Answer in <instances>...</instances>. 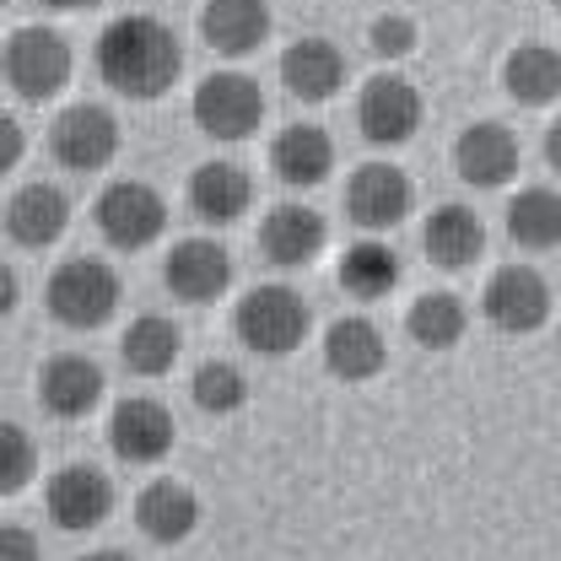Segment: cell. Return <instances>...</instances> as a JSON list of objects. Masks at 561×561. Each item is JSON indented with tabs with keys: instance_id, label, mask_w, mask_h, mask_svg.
I'll return each instance as SVG.
<instances>
[{
	"instance_id": "obj_1",
	"label": "cell",
	"mask_w": 561,
	"mask_h": 561,
	"mask_svg": "<svg viewBox=\"0 0 561 561\" xmlns=\"http://www.w3.org/2000/svg\"><path fill=\"white\" fill-rule=\"evenodd\" d=\"M184 70V49L173 38L168 22L157 16H119L103 27L98 38V76L119 92V98H136V103H157Z\"/></svg>"
},
{
	"instance_id": "obj_2",
	"label": "cell",
	"mask_w": 561,
	"mask_h": 561,
	"mask_svg": "<svg viewBox=\"0 0 561 561\" xmlns=\"http://www.w3.org/2000/svg\"><path fill=\"white\" fill-rule=\"evenodd\" d=\"M308 324H313V313H308V302H302L291 286H254V291L238 302V313H232L238 341L249 351H260V356L297 351L308 341Z\"/></svg>"
},
{
	"instance_id": "obj_3",
	"label": "cell",
	"mask_w": 561,
	"mask_h": 561,
	"mask_svg": "<svg viewBox=\"0 0 561 561\" xmlns=\"http://www.w3.org/2000/svg\"><path fill=\"white\" fill-rule=\"evenodd\" d=\"M125 286L114 276V265L103 260H66L55 276H49V313L66 324V330H98L114 319Z\"/></svg>"
},
{
	"instance_id": "obj_4",
	"label": "cell",
	"mask_w": 561,
	"mask_h": 561,
	"mask_svg": "<svg viewBox=\"0 0 561 561\" xmlns=\"http://www.w3.org/2000/svg\"><path fill=\"white\" fill-rule=\"evenodd\" d=\"M195 125L206 130L210 140H249L260 125H265V92L254 76L243 70H216L195 87V103H190Z\"/></svg>"
},
{
	"instance_id": "obj_5",
	"label": "cell",
	"mask_w": 561,
	"mask_h": 561,
	"mask_svg": "<svg viewBox=\"0 0 561 561\" xmlns=\"http://www.w3.org/2000/svg\"><path fill=\"white\" fill-rule=\"evenodd\" d=\"M92 216H98V232H103L114 249L140 254V249H151V243L162 238L168 201H162L151 184H140V179H119V184H108V190L98 195Z\"/></svg>"
},
{
	"instance_id": "obj_6",
	"label": "cell",
	"mask_w": 561,
	"mask_h": 561,
	"mask_svg": "<svg viewBox=\"0 0 561 561\" xmlns=\"http://www.w3.org/2000/svg\"><path fill=\"white\" fill-rule=\"evenodd\" d=\"M5 81L27 103H49L70 81V44L55 27H16L5 44Z\"/></svg>"
},
{
	"instance_id": "obj_7",
	"label": "cell",
	"mask_w": 561,
	"mask_h": 561,
	"mask_svg": "<svg viewBox=\"0 0 561 561\" xmlns=\"http://www.w3.org/2000/svg\"><path fill=\"white\" fill-rule=\"evenodd\" d=\"M481 313L502 335H535L551 319V286H546V276L535 265H507V271H496L486 280Z\"/></svg>"
},
{
	"instance_id": "obj_8",
	"label": "cell",
	"mask_w": 561,
	"mask_h": 561,
	"mask_svg": "<svg viewBox=\"0 0 561 561\" xmlns=\"http://www.w3.org/2000/svg\"><path fill=\"white\" fill-rule=\"evenodd\" d=\"M49 146H55V162L70 168V173H98L119 157V119L103 108V103H76L55 119L49 130Z\"/></svg>"
},
{
	"instance_id": "obj_9",
	"label": "cell",
	"mask_w": 561,
	"mask_h": 561,
	"mask_svg": "<svg viewBox=\"0 0 561 561\" xmlns=\"http://www.w3.org/2000/svg\"><path fill=\"white\" fill-rule=\"evenodd\" d=\"M416 206V190H411V179L400 173V168H389V162H367V168H356L346 184V216L362 227V232H389V227H400L405 216Z\"/></svg>"
},
{
	"instance_id": "obj_10",
	"label": "cell",
	"mask_w": 561,
	"mask_h": 561,
	"mask_svg": "<svg viewBox=\"0 0 561 561\" xmlns=\"http://www.w3.org/2000/svg\"><path fill=\"white\" fill-rule=\"evenodd\" d=\"M356 125L373 146H405L421 130V92L405 76H373L356 98Z\"/></svg>"
},
{
	"instance_id": "obj_11",
	"label": "cell",
	"mask_w": 561,
	"mask_h": 561,
	"mask_svg": "<svg viewBox=\"0 0 561 561\" xmlns=\"http://www.w3.org/2000/svg\"><path fill=\"white\" fill-rule=\"evenodd\" d=\"M162 286L179 302H216L232 286V254L216 238H184L162 260Z\"/></svg>"
},
{
	"instance_id": "obj_12",
	"label": "cell",
	"mask_w": 561,
	"mask_h": 561,
	"mask_svg": "<svg viewBox=\"0 0 561 561\" xmlns=\"http://www.w3.org/2000/svg\"><path fill=\"white\" fill-rule=\"evenodd\" d=\"M518 157H524L518 136L507 125H496V119H481V125H470L465 136L454 140V168H459V179L470 190H502L518 173Z\"/></svg>"
},
{
	"instance_id": "obj_13",
	"label": "cell",
	"mask_w": 561,
	"mask_h": 561,
	"mask_svg": "<svg viewBox=\"0 0 561 561\" xmlns=\"http://www.w3.org/2000/svg\"><path fill=\"white\" fill-rule=\"evenodd\" d=\"M49 518L66 529V535H87V529H98L108 513H114V486H108V476L103 470H92V465H66L55 481H49Z\"/></svg>"
},
{
	"instance_id": "obj_14",
	"label": "cell",
	"mask_w": 561,
	"mask_h": 561,
	"mask_svg": "<svg viewBox=\"0 0 561 561\" xmlns=\"http://www.w3.org/2000/svg\"><path fill=\"white\" fill-rule=\"evenodd\" d=\"M271 27H276L271 0H206V11H201V38L227 60L254 55L271 38Z\"/></svg>"
},
{
	"instance_id": "obj_15",
	"label": "cell",
	"mask_w": 561,
	"mask_h": 561,
	"mask_svg": "<svg viewBox=\"0 0 561 561\" xmlns=\"http://www.w3.org/2000/svg\"><path fill=\"white\" fill-rule=\"evenodd\" d=\"M98 400H103V367H98V362H87V356H76V351L44 362V373H38V405H44L49 416L81 421L98 411Z\"/></svg>"
},
{
	"instance_id": "obj_16",
	"label": "cell",
	"mask_w": 561,
	"mask_h": 561,
	"mask_svg": "<svg viewBox=\"0 0 561 561\" xmlns=\"http://www.w3.org/2000/svg\"><path fill=\"white\" fill-rule=\"evenodd\" d=\"M173 416L157 405V400H125L114 416H108V448L125 459V465H157L173 454Z\"/></svg>"
},
{
	"instance_id": "obj_17",
	"label": "cell",
	"mask_w": 561,
	"mask_h": 561,
	"mask_svg": "<svg viewBox=\"0 0 561 561\" xmlns=\"http://www.w3.org/2000/svg\"><path fill=\"white\" fill-rule=\"evenodd\" d=\"M324 243H330V227H324L319 210H308V206H276L265 216V227H260V249L280 271L313 265L324 254Z\"/></svg>"
},
{
	"instance_id": "obj_18",
	"label": "cell",
	"mask_w": 561,
	"mask_h": 561,
	"mask_svg": "<svg viewBox=\"0 0 561 561\" xmlns=\"http://www.w3.org/2000/svg\"><path fill=\"white\" fill-rule=\"evenodd\" d=\"M70 227V201L60 184H22L5 206V232L22 243V249H49L60 243Z\"/></svg>"
},
{
	"instance_id": "obj_19",
	"label": "cell",
	"mask_w": 561,
	"mask_h": 561,
	"mask_svg": "<svg viewBox=\"0 0 561 561\" xmlns=\"http://www.w3.org/2000/svg\"><path fill=\"white\" fill-rule=\"evenodd\" d=\"M280 87L302 103H330L346 87V55L330 38H302L280 55Z\"/></svg>"
},
{
	"instance_id": "obj_20",
	"label": "cell",
	"mask_w": 561,
	"mask_h": 561,
	"mask_svg": "<svg viewBox=\"0 0 561 561\" xmlns=\"http://www.w3.org/2000/svg\"><path fill=\"white\" fill-rule=\"evenodd\" d=\"M136 524L151 546H184L201 529V496L179 481H151L136 496Z\"/></svg>"
},
{
	"instance_id": "obj_21",
	"label": "cell",
	"mask_w": 561,
	"mask_h": 561,
	"mask_svg": "<svg viewBox=\"0 0 561 561\" xmlns=\"http://www.w3.org/2000/svg\"><path fill=\"white\" fill-rule=\"evenodd\" d=\"M389 362V346H383V330L373 319H335L324 330V367L341 378V383H367L378 378Z\"/></svg>"
},
{
	"instance_id": "obj_22",
	"label": "cell",
	"mask_w": 561,
	"mask_h": 561,
	"mask_svg": "<svg viewBox=\"0 0 561 561\" xmlns=\"http://www.w3.org/2000/svg\"><path fill=\"white\" fill-rule=\"evenodd\" d=\"M421 249H426L432 265L465 271V265H476L486 254V227H481V216L470 206H437L426 216V227H421Z\"/></svg>"
},
{
	"instance_id": "obj_23",
	"label": "cell",
	"mask_w": 561,
	"mask_h": 561,
	"mask_svg": "<svg viewBox=\"0 0 561 561\" xmlns=\"http://www.w3.org/2000/svg\"><path fill=\"white\" fill-rule=\"evenodd\" d=\"M254 206V179L238 162H201L190 173V210L210 227H232L243 210Z\"/></svg>"
},
{
	"instance_id": "obj_24",
	"label": "cell",
	"mask_w": 561,
	"mask_h": 561,
	"mask_svg": "<svg viewBox=\"0 0 561 561\" xmlns=\"http://www.w3.org/2000/svg\"><path fill=\"white\" fill-rule=\"evenodd\" d=\"M271 168L280 184L291 190H313L335 173V140L324 136L319 125H286L271 146Z\"/></svg>"
},
{
	"instance_id": "obj_25",
	"label": "cell",
	"mask_w": 561,
	"mask_h": 561,
	"mask_svg": "<svg viewBox=\"0 0 561 561\" xmlns=\"http://www.w3.org/2000/svg\"><path fill=\"white\" fill-rule=\"evenodd\" d=\"M502 87L513 103L524 108H546L561 98V55L551 44H518L507 60H502Z\"/></svg>"
},
{
	"instance_id": "obj_26",
	"label": "cell",
	"mask_w": 561,
	"mask_h": 561,
	"mask_svg": "<svg viewBox=\"0 0 561 561\" xmlns=\"http://www.w3.org/2000/svg\"><path fill=\"white\" fill-rule=\"evenodd\" d=\"M179 351H184V335H179V324L162 319V313H140V319H130V330L119 335V356H125V367H130L136 378L173 373Z\"/></svg>"
},
{
	"instance_id": "obj_27",
	"label": "cell",
	"mask_w": 561,
	"mask_h": 561,
	"mask_svg": "<svg viewBox=\"0 0 561 561\" xmlns=\"http://www.w3.org/2000/svg\"><path fill=\"white\" fill-rule=\"evenodd\" d=\"M507 238L529 254H546L561 243V195L557 190H518L507 201Z\"/></svg>"
},
{
	"instance_id": "obj_28",
	"label": "cell",
	"mask_w": 561,
	"mask_h": 561,
	"mask_svg": "<svg viewBox=\"0 0 561 561\" xmlns=\"http://www.w3.org/2000/svg\"><path fill=\"white\" fill-rule=\"evenodd\" d=\"M341 286H346V297H356V302L389 297L400 286V254L389 243H378V238L351 243L346 254H341Z\"/></svg>"
},
{
	"instance_id": "obj_29",
	"label": "cell",
	"mask_w": 561,
	"mask_h": 561,
	"mask_svg": "<svg viewBox=\"0 0 561 561\" xmlns=\"http://www.w3.org/2000/svg\"><path fill=\"white\" fill-rule=\"evenodd\" d=\"M405 330H411V341L426 351H448L465 341V330H470V313H465V302L454 297V291H426L411 302V313H405Z\"/></svg>"
},
{
	"instance_id": "obj_30",
	"label": "cell",
	"mask_w": 561,
	"mask_h": 561,
	"mask_svg": "<svg viewBox=\"0 0 561 561\" xmlns=\"http://www.w3.org/2000/svg\"><path fill=\"white\" fill-rule=\"evenodd\" d=\"M195 405H201L206 416L243 411V405H249V378H243V367H232V362H201V373H195Z\"/></svg>"
},
{
	"instance_id": "obj_31",
	"label": "cell",
	"mask_w": 561,
	"mask_h": 561,
	"mask_svg": "<svg viewBox=\"0 0 561 561\" xmlns=\"http://www.w3.org/2000/svg\"><path fill=\"white\" fill-rule=\"evenodd\" d=\"M33 470H38V448H33V437H27L22 426L0 421V496H16V491L33 481Z\"/></svg>"
},
{
	"instance_id": "obj_32",
	"label": "cell",
	"mask_w": 561,
	"mask_h": 561,
	"mask_svg": "<svg viewBox=\"0 0 561 561\" xmlns=\"http://www.w3.org/2000/svg\"><path fill=\"white\" fill-rule=\"evenodd\" d=\"M367 49H373L378 60H405V55L416 49V22L400 16V11L378 16V22L367 27Z\"/></svg>"
},
{
	"instance_id": "obj_33",
	"label": "cell",
	"mask_w": 561,
	"mask_h": 561,
	"mask_svg": "<svg viewBox=\"0 0 561 561\" xmlns=\"http://www.w3.org/2000/svg\"><path fill=\"white\" fill-rule=\"evenodd\" d=\"M0 561H44L38 557V540L16 524H0Z\"/></svg>"
},
{
	"instance_id": "obj_34",
	"label": "cell",
	"mask_w": 561,
	"mask_h": 561,
	"mask_svg": "<svg viewBox=\"0 0 561 561\" xmlns=\"http://www.w3.org/2000/svg\"><path fill=\"white\" fill-rule=\"evenodd\" d=\"M22 151H27V136H22V125L11 119V114H0V179L22 162Z\"/></svg>"
},
{
	"instance_id": "obj_35",
	"label": "cell",
	"mask_w": 561,
	"mask_h": 561,
	"mask_svg": "<svg viewBox=\"0 0 561 561\" xmlns=\"http://www.w3.org/2000/svg\"><path fill=\"white\" fill-rule=\"evenodd\" d=\"M16 302H22V280H16V271H11V265H0V319H5Z\"/></svg>"
},
{
	"instance_id": "obj_36",
	"label": "cell",
	"mask_w": 561,
	"mask_h": 561,
	"mask_svg": "<svg viewBox=\"0 0 561 561\" xmlns=\"http://www.w3.org/2000/svg\"><path fill=\"white\" fill-rule=\"evenodd\" d=\"M546 162L561 173V119H551V130H546Z\"/></svg>"
},
{
	"instance_id": "obj_37",
	"label": "cell",
	"mask_w": 561,
	"mask_h": 561,
	"mask_svg": "<svg viewBox=\"0 0 561 561\" xmlns=\"http://www.w3.org/2000/svg\"><path fill=\"white\" fill-rule=\"evenodd\" d=\"M49 11H87V5H103V0H44Z\"/></svg>"
},
{
	"instance_id": "obj_38",
	"label": "cell",
	"mask_w": 561,
	"mask_h": 561,
	"mask_svg": "<svg viewBox=\"0 0 561 561\" xmlns=\"http://www.w3.org/2000/svg\"><path fill=\"white\" fill-rule=\"evenodd\" d=\"M81 561H130L125 551H92V557H81Z\"/></svg>"
},
{
	"instance_id": "obj_39",
	"label": "cell",
	"mask_w": 561,
	"mask_h": 561,
	"mask_svg": "<svg viewBox=\"0 0 561 561\" xmlns=\"http://www.w3.org/2000/svg\"><path fill=\"white\" fill-rule=\"evenodd\" d=\"M551 5H557V11H561V0H551Z\"/></svg>"
},
{
	"instance_id": "obj_40",
	"label": "cell",
	"mask_w": 561,
	"mask_h": 561,
	"mask_svg": "<svg viewBox=\"0 0 561 561\" xmlns=\"http://www.w3.org/2000/svg\"><path fill=\"white\" fill-rule=\"evenodd\" d=\"M0 5H5V0H0Z\"/></svg>"
}]
</instances>
